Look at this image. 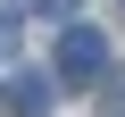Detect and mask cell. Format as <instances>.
Returning <instances> with one entry per match:
<instances>
[{"label": "cell", "instance_id": "obj_3", "mask_svg": "<svg viewBox=\"0 0 125 117\" xmlns=\"http://www.w3.org/2000/svg\"><path fill=\"white\" fill-rule=\"evenodd\" d=\"M17 25H25V0H0V50H17Z\"/></svg>", "mask_w": 125, "mask_h": 117}, {"label": "cell", "instance_id": "obj_4", "mask_svg": "<svg viewBox=\"0 0 125 117\" xmlns=\"http://www.w3.org/2000/svg\"><path fill=\"white\" fill-rule=\"evenodd\" d=\"M100 84H108V117H125V67H108Z\"/></svg>", "mask_w": 125, "mask_h": 117}, {"label": "cell", "instance_id": "obj_1", "mask_svg": "<svg viewBox=\"0 0 125 117\" xmlns=\"http://www.w3.org/2000/svg\"><path fill=\"white\" fill-rule=\"evenodd\" d=\"M100 75H108V42H100L92 25H75V17H67V25H58V84L92 92Z\"/></svg>", "mask_w": 125, "mask_h": 117}, {"label": "cell", "instance_id": "obj_5", "mask_svg": "<svg viewBox=\"0 0 125 117\" xmlns=\"http://www.w3.org/2000/svg\"><path fill=\"white\" fill-rule=\"evenodd\" d=\"M42 9H50V17H75V9H83V0H42Z\"/></svg>", "mask_w": 125, "mask_h": 117}, {"label": "cell", "instance_id": "obj_2", "mask_svg": "<svg viewBox=\"0 0 125 117\" xmlns=\"http://www.w3.org/2000/svg\"><path fill=\"white\" fill-rule=\"evenodd\" d=\"M0 109H17V117H42V109H50V84H42V75H25V67H17V75H9V84H0Z\"/></svg>", "mask_w": 125, "mask_h": 117}]
</instances>
